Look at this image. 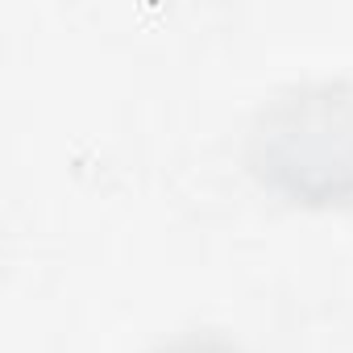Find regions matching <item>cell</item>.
Segmentation results:
<instances>
[{"instance_id":"cell-1","label":"cell","mask_w":353,"mask_h":353,"mask_svg":"<svg viewBox=\"0 0 353 353\" xmlns=\"http://www.w3.org/2000/svg\"><path fill=\"white\" fill-rule=\"evenodd\" d=\"M245 158L266 188L295 204H353V83L279 88L250 121Z\"/></svg>"},{"instance_id":"cell-2","label":"cell","mask_w":353,"mask_h":353,"mask_svg":"<svg viewBox=\"0 0 353 353\" xmlns=\"http://www.w3.org/2000/svg\"><path fill=\"white\" fill-rule=\"evenodd\" d=\"M145 353H241V345L216 328H188V332H174V336L150 345Z\"/></svg>"}]
</instances>
